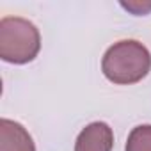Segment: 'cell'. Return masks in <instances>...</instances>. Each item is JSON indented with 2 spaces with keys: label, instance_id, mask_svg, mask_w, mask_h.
<instances>
[{
  "label": "cell",
  "instance_id": "cell-1",
  "mask_svg": "<svg viewBox=\"0 0 151 151\" xmlns=\"http://www.w3.org/2000/svg\"><path fill=\"white\" fill-rule=\"evenodd\" d=\"M151 69L149 50L135 41L123 39L114 43L103 55L101 71L103 75L117 86H130L140 82Z\"/></svg>",
  "mask_w": 151,
  "mask_h": 151
},
{
  "label": "cell",
  "instance_id": "cell-2",
  "mask_svg": "<svg viewBox=\"0 0 151 151\" xmlns=\"http://www.w3.org/2000/svg\"><path fill=\"white\" fill-rule=\"evenodd\" d=\"M41 48L37 27L20 16L0 20V57L6 62L27 64L34 60Z\"/></svg>",
  "mask_w": 151,
  "mask_h": 151
},
{
  "label": "cell",
  "instance_id": "cell-3",
  "mask_svg": "<svg viewBox=\"0 0 151 151\" xmlns=\"http://www.w3.org/2000/svg\"><path fill=\"white\" fill-rule=\"evenodd\" d=\"M114 132L107 123L96 121L87 124L77 137L75 151H112Z\"/></svg>",
  "mask_w": 151,
  "mask_h": 151
},
{
  "label": "cell",
  "instance_id": "cell-4",
  "mask_svg": "<svg viewBox=\"0 0 151 151\" xmlns=\"http://www.w3.org/2000/svg\"><path fill=\"white\" fill-rule=\"evenodd\" d=\"M0 151H36L30 133L16 121L0 119Z\"/></svg>",
  "mask_w": 151,
  "mask_h": 151
},
{
  "label": "cell",
  "instance_id": "cell-5",
  "mask_svg": "<svg viewBox=\"0 0 151 151\" xmlns=\"http://www.w3.org/2000/svg\"><path fill=\"white\" fill-rule=\"evenodd\" d=\"M124 151H151V124L135 126L128 135Z\"/></svg>",
  "mask_w": 151,
  "mask_h": 151
}]
</instances>
